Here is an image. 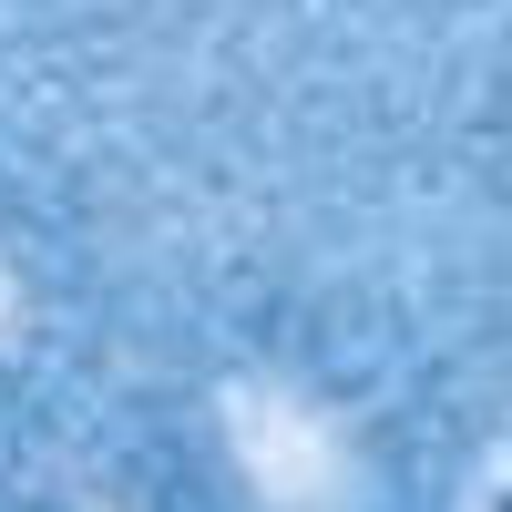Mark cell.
I'll list each match as a JSON object with an SVG mask.
<instances>
[{
    "mask_svg": "<svg viewBox=\"0 0 512 512\" xmlns=\"http://www.w3.org/2000/svg\"><path fill=\"white\" fill-rule=\"evenodd\" d=\"M502 512H512V492H502Z\"/></svg>",
    "mask_w": 512,
    "mask_h": 512,
    "instance_id": "6da1fadb",
    "label": "cell"
}]
</instances>
